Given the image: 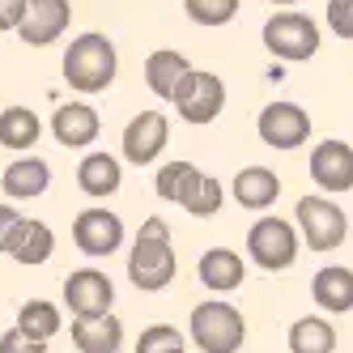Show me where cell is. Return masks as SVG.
<instances>
[{
    "label": "cell",
    "instance_id": "1",
    "mask_svg": "<svg viewBox=\"0 0 353 353\" xmlns=\"http://www.w3.org/2000/svg\"><path fill=\"white\" fill-rule=\"evenodd\" d=\"M179 260H174V239L162 217H145L128 251V281L145 294H158L174 281Z\"/></svg>",
    "mask_w": 353,
    "mask_h": 353
},
{
    "label": "cell",
    "instance_id": "2",
    "mask_svg": "<svg viewBox=\"0 0 353 353\" xmlns=\"http://www.w3.org/2000/svg\"><path fill=\"white\" fill-rule=\"evenodd\" d=\"M60 68H64L68 90H77V94H103V90H111L115 72H119L115 43L107 34H98V30L77 34V39L64 47Z\"/></svg>",
    "mask_w": 353,
    "mask_h": 353
},
{
    "label": "cell",
    "instance_id": "3",
    "mask_svg": "<svg viewBox=\"0 0 353 353\" xmlns=\"http://www.w3.org/2000/svg\"><path fill=\"white\" fill-rule=\"evenodd\" d=\"M188 336L200 353H239L247 341V319L225 298H209L200 307H192Z\"/></svg>",
    "mask_w": 353,
    "mask_h": 353
},
{
    "label": "cell",
    "instance_id": "4",
    "mask_svg": "<svg viewBox=\"0 0 353 353\" xmlns=\"http://www.w3.org/2000/svg\"><path fill=\"white\" fill-rule=\"evenodd\" d=\"M294 230L311 251H336L349 239V217L332 196H302L294 205Z\"/></svg>",
    "mask_w": 353,
    "mask_h": 353
},
{
    "label": "cell",
    "instance_id": "5",
    "mask_svg": "<svg viewBox=\"0 0 353 353\" xmlns=\"http://www.w3.org/2000/svg\"><path fill=\"white\" fill-rule=\"evenodd\" d=\"M260 39L268 47V56L281 60V64H302V60H311L319 52V26L307 13H298V9L272 13L264 21V34Z\"/></svg>",
    "mask_w": 353,
    "mask_h": 353
},
{
    "label": "cell",
    "instance_id": "6",
    "mask_svg": "<svg viewBox=\"0 0 353 353\" xmlns=\"http://www.w3.org/2000/svg\"><path fill=\"white\" fill-rule=\"evenodd\" d=\"M298 251H302V239L294 230V221H285V217H260L247 230V256H251V264L264 268V272L294 268Z\"/></svg>",
    "mask_w": 353,
    "mask_h": 353
},
{
    "label": "cell",
    "instance_id": "7",
    "mask_svg": "<svg viewBox=\"0 0 353 353\" xmlns=\"http://www.w3.org/2000/svg\"><path fill=\"white\" fill-rule=\"evenodd\" d=\"M221 111H225V81L217 72L192 68L188 81L179 85V94H174V115L183 123H192V128H205V123H213Z\"/></svg>",
    "mask_w": 353,
    "mask_h": 353
},
{
    "label": "cell",
    "instance_id": "8",
    "mask_svg": "<svg viewBox=\"0 0 353 353\" xmlns=\"http://www.w3.org/2000/svg\"><path fill=\"white\" fill-rule=\"evenodd\" d=\"M256 132L268 149H281V154H290V149L307 145L311 141V115L302 111L298 103H268L256 119Z\"/></svg>",
    "mask_w": 353,
    "mask_h": 353
},
{
    "label": "cell",
    "instance_id": "9",
    "mask_svg": "<svg viewBox=\"0 0 353 353\" xmlns=\"http://www.w3.org/2000/svg\"><path fill=\"white\" fill-rule=\"evenodd\" d=\"M115 285L103 268H77L64 276V307L72 319H90V315H111Z\"/></svg>",
    "mask_w": 353,
    "mask_h": 353
},
{
    "label": "cell",
    "instance_id": "10",
    "mask_svg": "<svg viewBox=\"0 0 353 353\" xmlns=\"http://www.w3.org/2000/svg\"><path fill=\"white\" fill-rule=\"evenodd\" d=\"M72 243L77 251H85L90 260H107L123 247V221L119 213H107V209H81L77 221H72Z\"/></svg>",
    "mask_w": 353,
    "mask_h": 353
},
{
    "label": "cell",
    "instance_id": "11",
    "mask_svg": "<svg viewBox=\"0 0 353 353\" xmlns=\"http://www.w3.org/2000/svg\"><path fill=\"white\" fill-rule=\"evenodd\" d=\"M170 141V119L162 111H141L128 119V128H123L119 145H123V162L132 166H149L162 158V149Z\"/></svg>",
    "mask_w": 353,
    "mask_h": 353
},
{
    "label": "cell",
    "instance_id": "12",
    "mask_svg": "<svg viewBox=\"0 0 353 353\" xmlns=\"http://www.w3.org/2000/svg\"><path fill=\"white\" fill-rule=\"evenodd\" d=\"M311 179L323 196L353 192V145L345 141H319L311 149Z\"/></svg>",
    "mask_w": 353,
    "mask_h": 353
},
{
    "label": "cell",
    "instance_id": "13",
    "mask_svg": "<svg viewBox=\"0 0 353 353\" xmlns=\"http://www.w3.org/2000/svg\"><path fill=\"white\" fill-rule=\"evenodd\" d=\"M68 21H72L68 0H26V17H21L17 34L26 47H52L64 39Z\"/></svg>",
    "mask_w": 353,
    "mask_h": 353
},
{
    "label": "cell",
    "instance_id": "14",
    "mask_svg": "<svg viewBox=\"0 0 353 353\" xmlns=\"http://www.w3.org/2000/svg\"><path fill=\"white\" fill-rule=\"evenodd\" d=\"M98 132H103V119L90 103H60L52 115V137L64 149H85L98 141Z\"/></svg>",
    "mask_w": 353,
    "mask_h": 353
},
{
    "label": "cell",
    "instance_id": "15",
    "mask_svg": "<svg viewBox=\"0 0 353 353\" xmlns=\"http://www.w3.org/2000/svg\"><path fill=\"white\" fill-rule=\"evenodd\" d=\"M188 56L174 52V47H158V52L145 56V85L154 98H162V103H174V94H179V85L188 81Z\"/></svg>",
    "mask_w": 353,
    "mask_h": 353
},
{
    "label": "cell",
    "instance_id": "16",
    "mask_svg": "<svg viewBox=\"0 0 353 353\" xmlns=\"http://www.w3.org/2000/svg\"><path fill=\"white\" fill-rule=\"evenodd\" d=\"M196 276H200V285L213 290V294H234L247 281V264L234 247H209L196 264Z\"/></svg>",
    "mask_w": 353,
    "mask_h": 353
},
{
    "label": "cell",
    "instance_id": "17",
    "mask_svg": "<svg viewBox=\"0 0 353 353\" xmlns=\"http://www.w3.org/2000/svg\"><path fill=\"white\" fill-rule=\"evenodd\" d=\"M230 196L243 209L264 213V209L276 205V196H281V179H276V170H268V166H243L230 183Z\"/></svg>",
    "mask_w": 353,
    "mask_h": 353
},
{
    "label": "cell",
    "instance_id": "18",
    "mask_svg": "<svg viewBox=\"0 0 353 353\" xmlns=\"http://www.w3.org/2000/svg\"><path fill=\"white\" fill-rule=\"evenodd\" d=\"M311 298L315 307L327 311V315H345L353 311V268L345 264H327L311 276Z\"/></svg>",
    "mask_w": 353,
    "mask_h": 353
},
{
    "label": "cell",
    "instance_id": "19",
    "mask_svg": "<svg viewBox=\"0 0 353 353\" xmlns=\"http://www.w3.org/2000/svg\"><path fill=\"white\" fill-rule=\"evenodd\" d=\"M119 183H123V166H119V158L107 154V149H94V154L81 158V166H77V188L85 196L107 200V196L119 192Z\"/></svg>",
    "mask_w": 353,
    "mask_h": 353
},
{
    "label": "cell",
    "instance_id": "20",
    "mask_svg": "<svg viewBox=\"0 0 353 353\" xmlns=\"http://www.w3.org/2000/svg\"><path fill=\"white\" fill-rule=\"evenodd\" d=\"M0 188H5L9 200H34V196H43L52 188V166L43 158H17V162L5 166V174H0Z\"/></svg>",
    "mask_w": 353,
    "mask_h": 353
},
{
    "label": "cell",
    "instance_id": "21",
    "mask_svg": "<svg viewBox=\"0 0 353 353\" xmlns=\"http://www.w3.org/2000/svg\"><path fill=\"white\" fill-rule=\"evenodd\" d=\"M72 345L81 353H119L123 349V323L115 315L72 319Z\"/></svg>",
    "mask_w": 353,
    "mask_h": 353
},
{
    "label": "cell",
    "instance_id": "22",
    "mask_svg": "<svg viewBox=\"0 0 353 353\" xmlns=\"http://www.w3.org/2000/svg\"><path fill=\"white\" fill-rule=\"evenodd\" d=\"M43 137V119L30 107H5L0 111V145L13 149V154H26L34 149Z\"/></svg>",
    "mask_w": 353,
    "mask_h": 353
},
{
    "label": "cell",
    "instance_id": "23",
    "mask_svg": "<svg viewBox=\"0 0 353 353\" xmlns=\"http://www.w3.org/2000/svg\"><path fill=\"white\" fill-rule=\"evenodd\" d=\"M200 170L196 162H188V158H174V162H162L158 166V179H154V192H158V200H166V205H179L183 209V200L192 196V188L200 183Z\"/></svg>",
    "mask_w": 353,
    "mask_h": 353
},
{
    "label": "cell",
    "instance_id": "24",
    "mask_svg": "<svg viewBox=\"0 0 353 353\" xmlns=\"http://www.w3.org/2000/svg\"><path fill=\"white\" fill-rule=\"evenodd\" d=\"M17 332L21 336H30V341H39V345H47L60 327H64V315H60V307L56 302H47V298H30V302H21V311H17Z\"/></svg>",
    "mask_w": 353,
    "mask_h": 353
},
{
    "label": "cell",
    "instance_id": "25",
    "mask_svg": "<svg viewBox=\"0 0 353 353\" xmlns=\"http://www.w3.org/2000/svg\"><path fill=\"white\" fill-rule=\"evenodd\" d=\"M336 349V327L323 315H302L290 323V353H332Z\"/></svg>",
    "mask_w": 353,
    "mask_h": 353
},
{
    "label": "cell",
    "instance_id": "26",
    "mask_svg": "<svg viewBox=\"0 0 353 353\" xmlns=\"http://www.w3.org/2000/svg\"><path fill=\"white\" fill-rule=\"evenodd\" d=\"M52 251H56V230L47 221H26V230H21L17 247H13V260L17 264H26V268H39L52 260Z\"/></svg>",
    "mask_w": 353,
    "mask_h": 353
},
{
    "label": "cell",
    "instance_id": "27",
    "mask_svg": "<svg viewBox=\"0 0 353 353\" xmlns=\"http://www.w3.org/2000/svg\"><path fill=\"white\" fill-rule=\"evenodd\" d=\"M221 205H225V188H221V179H213V174H200V183H196L192 196L183 200V209H188L192 217H217Z\"/></svg>",
    "mask_w": 353,
    "mask_h": 353
},
{
    "label": "cell",
    "instance_id": "28",
    "mask_svg": "<svg viewBox=\"0 0 353 353\" xmlns=\"http://www.w3.org/2000/svg\"><path fill=\"white\" fill-rule=\"evenodd\" d=\"M132 353H188V341H183L179 327H170V323H149V327H141Z\"/></svg>",
    "mask_w": 353,
    "mask_h": 353
},
{
    "label": "cell",
    "instance_id": "29",
    "mask_svg": "<svg viewBox=\"0 0 353 353\" xmlns=\"http://www.w3.org/2000/svg\"><path fill=\"white\" fill-rule=\"evenodd\" d=\"M239 5L243 0H183V13L196 21V26L217 30V26H225V21H234Z\"/></svg>",
    "mask_w": 353,
    "mask_h": 353
},
{
    "label": "cell",
    "instance_id": "30",
    "mask_svg": "<svg viewBox=\"0 0 353 353\" xmlns=\"http://www.w3.org/2000/svg\"><path fill=\"white\" fill-rule=\"evenodd\" d=\"M26 213H17L13 205H0V256H13V247L21 239V230H26Z\"/></svg>",
    "mask_w": 353,
    "mask_h": 353
},
{
    "label": "cell",
    "instance_id": "31",
    "mask_svg": "<svg viewBox=\"0 0 353 353\" xmlns=\"http://www.w3.org/2000/svg\"><path fill=\"white\" fill-rule=\"evenodd\" d=\"M323 13H327V30L345 43H353V0H327Z\"/></svg>",
    "mask_w": 353,
    "mask_h": 353
},
{
    "label": "cell",
    "instance_id": "32",
    "mask_svg": "<svg viewBox=\"0 0 353 353\" xmlns=\"http://www.w3.org/2000/svg\"><path fill=\"white\" fill-rule=\"evenodd\" d=\"M0 353H47V345H39L30 336H21L17 327H9V332L0 336Z\"/></svg>",
    "mask_w": 353,
    "mask_h": 353
},
{
    "label": "cell",
    "instance_id": "33",
    "mask_svg": "<svg viewBox=\"0 0 353 353\" xmlns=\"http://www.w3.org/2000/svg\"><path fill=\"white\" fill-rule=\"evenodd\" d=\"M26 17V0H0V34H9Z\"/></svg>",
    "mask_w": 353,
    "mask_h": 353
},
{
    "label": "cell",
    "instance_id": "34",
    "mask_svg": "<svg viewBox=\"0 0 353 353\" xmlns=\"http://www.w3.org/2000/svg\"><path fill=\"white\" fill-rule=\"evenodd\" d=\"M268 5H276V9H294L298 0H268Z\"/></svg>",
    "mask_w": 353,
    "mask_h": 353
}]
</instances>
